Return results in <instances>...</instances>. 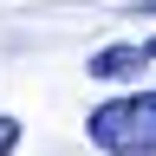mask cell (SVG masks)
Instances as JSON below:
<instances>
[{"label":"cell","instance_id":"obj_1","mask_svg":"<svg viewBox=\"0 0 156 156\" xmlns=\"http://www.w3.org/2000/svg\"><path fill=\"white\" fill-rule=\"evenodd\" d=\"M91 143L104 156H156V91H130L91 111Z\"/></svg>","mask_w":156,"mask_h":156},{"label":"cell","instance_id":"obj_2","mask_svg":"<svg viewBox=\"0 0 156 156\" xmlns=\"http://www.w3.org/2000/svg\"><path fill=\"white\" fill-rule=\"evenodd\" d=\"M150 58H156V52H150V39H143V46H104V52H91V65H85V72H91V78H111V85H124V78H136Z\"/></svg>","mask_w":156,"mask_h":156},{"label":"cell","instance_id":"obj_3","mask_svg":"<svg viewBox=\"0 0 156 156\" xmlns=\"http://www.w3.org/2000/svg\"><path fill=\"white\" fill-rule=\"evenodd\" d=\"M13 143H20V117H0V156H13Z\"/></svg>","mask_w":156,"mask_h":156}]
</instances>
